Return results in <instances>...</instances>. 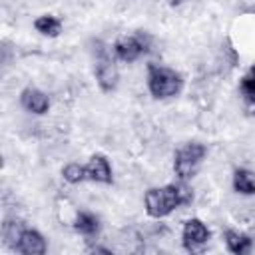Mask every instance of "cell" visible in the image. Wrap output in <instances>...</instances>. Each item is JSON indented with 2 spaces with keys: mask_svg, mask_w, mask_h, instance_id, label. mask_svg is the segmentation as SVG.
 Here are the masks:
<instances>
[{
  "mask_svg": "<svg viewBox=\"0 0 255 255\" xmlns=\"http://www.w3.org/2000/svg\"><path fill=\"white\" fill-rule=\"evenodd\" d=\"M34 28L44 34V36H50V38H56L62 30V22L56 18V16H50V14H44L40 18L34 20Z\"/></svg>",
  "mask_w": 255,
  "mask_h": 255,
  "instance_id": "cell-13",
  "label": "cell"
},
{
  "mask_svg": "<svg viewBox=\"0 0 255 255\" xmlns=\"http://www.w3.org/2000/svg\"><path fill=\"white\" fill-rule=\"evenodd\" d=\"M86 173L88 179L96 181V183H112V167L110 161L106 159V155L96 153L90 157L88 165H86Z\"/></svg>",
  "mask_w": 255,
  "mask_h": 255,
  "instance_id": "cell-8",
  "label": "cell"
},
{
  "mask_svg": "<svg viewBox=\"0 0 255 255\" xmlns=\"http://www.w3.org/2000/svg\"><path fill=\"white\" fill-rule=\"evenodd\" d=\"M181 237H183V247L193 253V251H201L203 249V245L209 241L211 233H209L207 225L201 219H195L193 217V219H187L185 221Z\"/></svg>",
  "mask_w": 255,
  "mask_h": 255,
  "instance_id": "cell-6",
  "label": "cell"
},
{
  "mask_svg": "<svg viewBox=\"0 0 255 255\" xmlns=\"http://www.w3.org/2000/svg\"><path fill=\"white\" fill-rule=\"evenodd\" d=\"M241 94L245 100V106L251 114H255V76H245L241 80Z\"/></svg>",
  "mask_w": 255,
  "mask_h": 255,
  "instance_id": "cell-14",
  "label": "cell"
},
{
  "mask_svg": "<svg viewBox=\"0 0 255 255\" xmlns=\"http://www.w3.org/2000/svg\"><path fill=\"white\" fill-rule=\"evenodd\" d=\"M96 80L104 92H114L118 86V80H120L114 58L108 54L106 48H102V44L98 48V58H96Z\"/></svg>",
  "mask_w": 255,
  "mask_h": 255,
  "instance_id": "cell-5",
  "label": "cell"
},
{
  "mask_svg": "<svg viewBox=\"0 0 255 255\" xmlns=\"http://www.w3.org/2000/svg\"><path fill=\"white\" fill-rule=\"evenodd\" d=\"M205 153H207L205 145L203 143H197V141H191V143H185L183 147H179L175 151V159H173V171H175V175L181 181L191 179L195 175V171H197V165L205 157Z\"/></svg>",
  "mask_w": 255,
  "mask_h": 255,
  "instance_id": "cell-3",
  "label": "cell"
},
{
  "mask_svg": "<svg viewBox=\"0 0 255 255\" xmlns=\"http://www.w3.org/2000/svg\"><path fill=\"white\" fill-rule=\"evenodd\" d=\"M90 251H92V253H106V255H110V253H112V251H110V249H106V247H92Z\"/></svg>",
  "mask_w": 255,
  "mask_h": 255,
  "instance_id": "cell-17",
  "label": "cell"
},
{
  "mask_svg": "<svg viewBox=\"0 0 255 255\" xmlns=\"http://www.w3.org/2000/svg\"><path fill=\"white\" fill-rule=\"evenodd\" d=\"M20 102L32 114H44L50 108V98L38 88H26L20 96Z\"/></svg>",
  "mask_w": 255,
  "mask_h": 255,
  "instance_id": "cell-9",
  "label": "cell"
},
{
  "mask_svg": "<svg viewBox=\"0 0 255 255\" xmlns=\"http://www.w3.org/2000/svg\"><path fill=\"white\" fill-rule=\"evenodd\" d=\"M225 245H227V249H229L231 253L243 255V253H247V251L251 249L253 241H251L249 235H245V233H241V231L227 229V231H225Z\"/></svg>",
  "mask_w": 255,
  "mask_h": 255,
  "instance_id": "cell-10",
  "label": "cell"
},
{
  "mask_svg": "<svg viewBox=\"0 0 255 255\" xmlns=\"http://www.w3.org/2000/svg\"><path fill=\"white\" fill-rule=\"evenodd\" d=\"M233 189L241 195H253L255 193V171L251 169H235L233 173Z\"/></svg>",
  "mask_w": 255,
  "mask_h": 255,
  "instance_id": "cell-11",
  "label": "cell"
},
{
  "mask_svg": "<svg viewBox=\"0 0 255 255\" xmlns=\"http://www.w3.org/2000/svg\"><path fill=\"white\" fill-rule=\"evenodd\" d=\"M14 249L24 253V255H42V253H46L48 247H46V239L36 229H26L24 227V231H22Z\"/></svg>",
  "mask_w": 255,
  "mask_h": 255,
  "instance_id": "cell-7",
  "label": "cell"
},
{
  "mask_svg": "<svg viewBox=\"0 0 255 255\" xmlns=\"http://www.w3.org/2000/svg\"><path fill=\"white\" fill-rule=\"evenodd\" d=\"M62 175L68 183H80L84 179H88V173H86V165H80V163H68L64 169H62Z\"/></svg>",
  "mask_w": 255,
  "mask_h": 255,
  "instance_id": "cell-15",
  "label": "cell"
},
{
  "mask_svg": "<svg viewBox=\"0 0 255 255\" xmlns=\"http://www.w3.org/2000/svg\"><path fill=\"white\" fill-rule=\"evenodd\" d=\"M249 74H251V76H255V66H251V70H249Z\"/></svg>",
  "mask_w": 255,
  "mask_h": 255,
  "instance_id": "cell-19",
  "label": "cell"
},
{
  "mask_svg": "<svg viewBox=\"0 0 255 255\" xmlns=\"http://www.w3.org/2000/svg\"><path fill=\"white\" fill-rule=\"evenodd\" d=\"M145 211L147 215L159 219V217H165L169 215L173 209H177L179 205L183 203H189L191 201V191L183 185H175V183H169V185H163V187H153V189H147L145 191Z\"/></svg>",
  "mask_w": 255,
  "mask_h": 255,
  "instance_id": "cell-1",
  "label": "cell"
},
{
  "mask_svg": "<svg viewBox=\"0 0 255 255\" xmlns=\"http://www.w3.org/2000/svg\"><path fill=\"white\" fill-rule=\"evenodd\" d=\"M181 86L183 80L175 70L157 64H147V88L153 98L157 100L173 98L181 92Z\"/></svg>",
  "mask_w": 255,
  "mask_h": 255,
  "instance_id": "cell-2",
  "label": "cell"
},
{
  "mask_svg": "<svg viewBox=\"0 0 255 255\" xmlns=\"http://www.w3.org/2000/svg\"><path fill=\"white\" fill-rule=\"evenodd\" d=\"M22 231H24V227H22V223H18V221H4V225H2V235H4L6 243L12 245V247H16V243H18Z\"/></svg>",
  "mask_w": 255,
  "mask_h": 255,
  "instance_id": "cell-16",
  "label": "cell"
},
{
  "mask_svg": "<svg viewBox=\"0 0 255 255\" xmlns=\"http://www.w3.org/2000/svg\"><path fill=\"white\" fill-rule=\"evenodd\" d=\"M179 2H181V0H169V4H171V6H175V4H179Z\"/></svg>",
  "mask_w": 255,
  "mask_h": 255,
  "instance_id": "cell-18",
  "label": "cell"
},
{
  "mask_svg": "<svg viewBox=\"0 0 255 255\" xmlns=\"http://www.w3.org/2000/svg\"><path fill=\"white\" fill-rule=\"evenodd\" d=\"M74 229L82 235H96L100 229V221L90 211H78L76 219H74Z\"/></svg>",
  "mask_w": 255,
  "mask_h": 255,
  "instance_id": "cell-12",
  "label": "cell"
},
{
  "mask_svg": "<svg viewBox=\"0 0 255 255\" xmlns=\"http://www.w3.org/2000/svg\"><path fill=\"white\" fill-rule=\"evenodd\" d=\"M149 48H151V36L141 30H137L133 36H124L114 44L116 58L122 62H128V64L135 62L141 54L149 52Z\"/></svg>",
  "mask_w": 255,
  "mask_h": 255,
  "instance_id": "cell-4",
  "label": "cell"
}]
</instances>
